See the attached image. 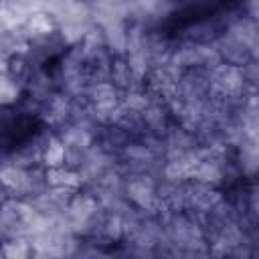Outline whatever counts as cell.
<instances>
[{
    "label": "cell",
    "instance_id": "6da1fadb",
    "mask_svg": "<svg viewBox=\"0 0 259 259\" xmlns=\"http://www.w3.org/2000/svg\"><path fill=\"white\" fill-rule=\"evenodd\" d=\"M125 194H127V200L142 210H150V212L158 214V210L162 206L160 194H158V180L148 174L127 176L125 178Z\"/></svg>",
    "mask_w": 259,
    "mask_h": 259
},
{
    "label": "cell",
    "instance_id": "7a4b0ae2",
    "mask_svg": "<svg viewBox=\"0 0 259 259\" xmlns=\"http://www.w3.org/2000/svg\"><path fill=\"white\" fill-rule=\"evenodd\" d=\"M113 168H117V156L107 152L105 148H101L97 142L89 148L85 160L81 162V166L77 168L83 180V188H89L91 184H95L99 178H103L107 172H111Z\"/></svg>",
    "mask_w": 259,
    "mask_h": 259
},
{
    "label": "cell",
    "instance_id": "3957f363",
    "mask_svg": "<svg viewBox=\"0 0 259 259\" xmlns=\"http://www.w3.org/2000/svg\"><path fill=\"white\" fill-rule=\"evenodd\" d=\"M182 73L184 71L172 59L162 63V65H156V67H152V71L146 77V89L152 93L154 99H164L166 101L178 89Z\"/></svg>",
    "mask_w": 259,
    "mask_h": 259
},
{
    "label": "cell",
    "instance_id": "277c9868",
    "mask_svg": "<svg viewBox=\"0 0 259 259\" xmlns=\"http://www.w3.org/2000/svg\"><path fill=\"white\" fill-rule=\"evenodd\" d=\"M210 77V91L225 95V97H239L247 93L245 89V79H243V69L231 63H221L214 69L208 71Z\"/></svg>",
    "mask_w": 259,
    "mask_h": 259
},
{
    "label": "cell",
    "instance_id": "5b68a950",
    "mask_svg": "<svg viewBox=\"0 0 259 259\" xmlns=\"http://www.w3.org/2000/svg\"><path fill=\"white\" fill-rule=\"evenodd\" d=\"M71 109H73V99L65 95L63 91H55L47 101H42L40 111H38V121L51 130H59L71 119Z\"/></svg>",
    "mask_w": 259,
    "mask_h": 259
},
{
    "label": "cell",
    "instance_id": "8992f818",
    "mask_svg": "<svg viewBox=\"0 0 259 259\" xmlns=\"http://www.w3.org/2000/svg\"><path fill=\"white\" fill-rule=\"evenodd\" d=\"M142 121H144V134L142 136H156V138H164L170 130V125L174 123V117L170 113V107L166 105L164 99H154L142 113ZM140 136V138H142Z\"/></svg>",
    "mask_w": 259,
    "mask_h": 259
},
{
    "label": "cell",
    "instance_id": "52a82bcc",
    "mask_svg": "<svg viewBox=\"0 0 259 259\" xmlns=\"http://www.w3.org/2000/svg\"><path fill=\"white\" fill-rule=\"evenodd\" d=\"M223 196H225V190L223 188H217V186H208V184L190 180L188 182V206H186V212H190V214H204Z\"/></svg>",
    "mask_w": 259,
    "mask_h": 259
},
{
    "label": "cell",
    "instance_id": "ba28073f",
    "mask_svg": "<svg viewBox=\"0 0 259 259\" xmlns=\"http://www.w3.org/2000/svg\"><path fill=\"white\" fill-rule=\"evenodd\" d=\"M164 144H166V152H164V160H172V158H180L186 156L190 152H194L198 148V140L192 132L184 130L182 125H178L176 121L170 125L168 134L164 136Z\"/></svg>",
    "mask_w": 259,
    "mask_h": 259
},
{
    "label": "cell",
    "instance_id": "9c48e42d",
    "mask_svg": "<svg viewBox=\"0 0 259 259\" xmlns=\"http://www.w3.org/2000/svg\"><path fill=\"white\" fill-rule=\"evenodd\" d=\"M214 47L219 49L221 59H223L225 63L243 67L245 63L251 61V47L245 45L243 40H239L237 36H233V34L227 32V30H221V34H219L217 40H214Z\"/></svg>",
    "mask_w": 259,
    "mask_h": 259
},
{
    "label": "cell",
    "instance_id": "30bf717a",
    "mask_svg": "<svg viewBox=\"0 0 259 259\" xmlns=\"http://www.w3.org/2000/svg\"><path fill=\"white\" fill-rule=\"evenodd\" d=\"M178 93L190 101H202L210 93V77L208 71L202 69H188L182 73L178 83Z\"/></svg>",
    "mask_w": 259,
    "mask_h": 259
},
{
    "label": "cell",
    "instance_id": "8fae6325",
    "mask_svg": "<svg viewBox=\"0 0 259 259\" xmlns=\"http://www.w3.org/2000/svg\"><path fill=\"white\" fill-rule=\"evenodd\" d=\"M26 170H28V168H24V166H18V164H14V162L2 160V168H0L2 198H6V196L22 198L24 180H26Z\"/></svg>",
    "mask_w": 259,
    "mask_h": 259
},
{
    "label": "cell",
    "instance_id": "7c38bea8",
    "mask_svg": "<svg viewBox=\"0 0 259 259\" xmlns=\"http://www.w3.org/2000/svg\"><path fill=\"white\" fill-rule=\"evenodd\" d=\"M91 107H103V105H113L121 101V91L109 81H91L87 85L85 97H83Z\"/></svg>",
    "mask_w": 259,
    "mask_h": 259
},
{
    "label": "cell",
    "instance_id": "4fadbf2b",
    "mask_svg": "<svg viewBox=\"0 0 259 259\" xmlns=\"http://www.w3.org/2000/svg\"><path fill=\"white\" fill-rule=\"evenodd\" d=\"M229 162H231V160H229ZM229 162L210 160V158H200V162L196 164V170H194L192 180L202 182V184H208V186L223 188V184H225V170H227V164H229Z\"/></svg>",
    "mask_w": 259,
    "mask_h": 259
},
{
    "label": "cell",
    "instance_id": "5bb4252c",
    "mask_svg": "<svg viewBox=\"0 0 259 259\" xmlns=\"http://www.w3.org/2000/svg\"><path fill=\"white\" fill-rule=\"evenodd\" d=\"M22 30L28 36V40L34 42V40H42V38L53 36L57 32V22L49 12L40 10V12H34V14L28 16V20L22 26Z\"/></svg>",
    "mask_w": 259,
    "mask_h": 259
},
{
    "label": "cell",
    "instance_id": "9a60e30c",
    "mask_svg": "<svg viewBox=\"0 0 259 259\" xmlns=\"http://www.w3.org/2000/svg\"><path fill=\"white\" fill-rule=\"evenodd\" d=\"M109 81L123 93V91H130V89H136V87H142L146 85V81H142L130 67V63L125 61V57H115L113 59V65H111V75H109Z\"/></svg>",
    "mask_w": 259,
    "mask_h": 259
},
{
    "label": "cell",
    "instance_id": "2e32d148",
    "mask_svg": "<svg viewBox=\"0 0 259 259\" xmlns=\"http://www.w3.org/2000/svg\"><path fill=\"white\" fill-rule=\"evenodd\" d=\"M30 49V40L24 30H0V53L2 59L24 57Z\"/></svg>",
    "mask_w": 259,
    "mask_h": 259
},
{
    "label": "cell",
    "instance_id": "e0dca14e",
    "mask_svg": "<svg viewBox=\"0 0 259 259\" xmlns=\"http://www.w3.org/2000/svg\"><path fill=\"white\" fill-rule=\"evenodd\" d=\"M47 180L49 186H59V188H69V190H81L83 180L79 170L69 168V166H57V168H47Z\"/></svg>",
    "mask_w": 259,
    "mask_h": 259
},
{
    "label": "cell",
    "instance_id": "ac0fdd59",
    "mask_svg": "<svg viewBox=\"0 0 259 259\" xmlns=\"http://www.w3.org/2000/svg\"><path fill=\"white\" fill-rule=\"evenodd\" d=\"M105 47L113 57H125L127 53V22L109 24L103 28Z\"/></svg>",
    "mask_w": 259,
    "mask_h": 259
},
{
    "label": "cell",
    "instance_id": "d6986e66",
    "mask_svg": "<svg viewBox=\"0 0 259 259\" xmlns=\"http://www.w3.org/2000/svg\"><path fill=\"white\" fill-rule=\"evenodd\" d=\"M45 168H57V166H65L67 162V148L63 144V140L59 138L57 132H53L45 144L42 150V158H40Z\"/></svg>",
    "mask_w": 259,
    "mask_h": 259
},
{
    "label": "cell",
    "instance_id": "ffe728a7",
    "mask_svg": "<svg viewBox=\"0 0 259 259\" xmlns=\"http://www.w3.org/2000/svg\"><path fill=\"white\" fill-rule=\"evenodd\" d=\"M24 85L6 73H0V103L2 107H16L24 99Z\"/></svg>",
    "mask_w": 259,
    "mask_h": 259
},
{
    "label": "cell",
    "instance_id": "44dd1931",
    "mask_svg": "<svg viewBox=\"0 0 259 259\" xmlns=\"http://www.w3.org/2000/svg\"><path fill=\"white\" fill-rule=\"evenodd\" d=\"M152 101H154V97H152V93L146 89V85L121 93V103H123V107H125L127 111H134V113H144V109H146Z\"/></svg>",
    "mask_w": 259,
    "mask_h": 259
},
{
    "label": "cell",
    "instance_id": "7402d4cb",
    "mask_svg": "<svg viewBox=\"0 0 259 259\" xmlns=\"http://www.w3.org/2000/svg\"><path fill=\"white\" fill-rule=\"evenodd\" d=\"M2 257L4 259H28L32 257V245L28 237L2 239Z\"/></svg>",
    "mask_w": 259,
    "mask_h": 259
},
{
    "label": "cell",
    "instance_id": "603a6c76",
    "mask_svg": "<svg viewBox=\"0 0 259 259\" xmlns=\"http://www.w3.org/2000/svg\"><path fill=\"white\" fill-rule=\"evenodd\" d=\"M245 200H247V212L249 217L259 221V178L247 180L245 186Z\"/></svg>",
    "mask_w": 259,
    "mask_h": 259
},
{
    "label": "cell",
    "instance_id": "cb8c5ba5",
    "mask_svg": "<svg viewBox=\"0 0 259 259\" xmlns=\"http://www.w3.org/2000/svg\"><path fill=\"white\" fill-rule=\"evenodd\" d=\"M243 79H245V89L249 93H259V61L251 59L243 67Z\"/></svg>",
    "mask_w": 259,
    "mask_h": 259
},
{
    "label": "cell",
    "instance_id": "d4e9b609",
    "mask_svg": "<svg viewBox=\"0 0 259 259\" xmlns=\"http://www.w3.org/2000/svg\"><path fill=\"white\" fill-rule=\"evenodd\" d=\"M241 12L259 24V0H241Z\"/></svg>",
    "mask_w": 259,
    "mask_h": 259
},
{
    "label": "cell",
    "instance_id": "484cf974",
    "mask_svg": "<svg viewBox=\"0 0 259 259\" xmlns=\"http://www.w3.org/2000/svg\"><path fill=\"white\" fill-rule=\"evenodd\" d=\"M251 59L259 61V34H257V38H255V42H253V47H251Z\"/></svg>",
    "mask_w": 259,
    "mask_h": 259
}]
</instances>
